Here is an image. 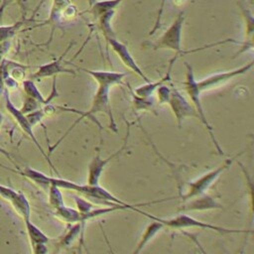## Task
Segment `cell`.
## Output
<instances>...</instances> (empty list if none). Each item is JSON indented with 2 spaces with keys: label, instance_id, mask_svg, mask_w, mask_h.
<instances>
[{
  "label": "cell",
  "instance_id": "83f0119b",
  "mask_svg": "<svg viewBox=\"0 0 254 254\" xmlns=\"http://www.w3.org/2000/svg\"><path fill=\"white\" fill-rule=\"evenodd\" d=\"M42 106H43V105H42L40 102H38L37 100H35V99L31 98V97L26 96L25 99H24L23 105H22V107L20 108V111H21L23 114L26 115V114H28V113H30V112H32V111H35V110L41 108Z\"/></svg>",
  "mask_w": 254,
  "mask_h": 254
},
{
  "label": "cell",
  "instance_id": "9a60e30c",
  "mask_svg": "<svg viewBox=\"0 0 254 254\" xmlns=\"http://www.w3.org/2000/svg\"><path fill=\"white\" fill-rule=\"evenodd\" d=\"M178 55H176L173 59L170 60L169 62V65H168V69H167V72L166 74L161 77L159 80H156V81H149V82H146L145 84H142L138 87H136L135 89H132L133 92L137 95V96H140V97H151L153 95V93L157 90V88L159 86H161L162 84H166L167 82L171 81V73H172V68H173V65L176 62V60L178 59Z\"/></svg>",
  "mask_w": 254,
  "mask_h": 254
},
{
  "label": "cell",
  "instance_id": "3957f363",
  "mask_svg": "<svg viewBox=\"0 0 254 254\" xmlns=\"http://www.w3.org/2000/svg\"><path fill=\"white\" fill-rule=\"evenodd\" d=\"M185 64H186V74H185V80H184L183 84H184V88L186 90V93L188 94V96L190 100V103L194 107L195 111L197 112L199 121L204 125L209 137L211 138L216 151L220 155H223V151H222V149H221V147H220V145H219V143H218V141H217V139L214 135V130H213L212 126L210 125V123L208 122V120L206 118V115L204 113V110H203V107H202V104H201V100H200L201 91L199 90L198 85H197V80L194 77L193 68L189 63H185Z\"/></svg>",
  "mask_w": 254,
  "mask_h": 254
},
{
  "label": "cell",
  "instance_id": "e575fe53",
  "mask_svg": "<svg viewBox=\"0 0 254 254\" xmlns=\"http://www.w3.org/2000/svg\"><path fill=\"white\" fill-rule=\"evenodd\" d=\"M5 90V83H4V76L0 73V97L3 95Z\"/></svg>",
  "mask_w": 254,
  "mask_h": 254
},
{
  "label": "cell",
  "instance_id": "4316f807",
  "mask_svg": "<svg viewBox=\"0 0 254 254\" xmlns=\"http://www.w3.org/2000/svg\"><path fill=\"white\" fill-rule=\"evenodd\" d=\"M73 199L76 204V209L81 214H85V213L89 212L91 209H93L94 207H96L91 201H88L79 195H73Z\"/></svg>",
  "mask_w": 254,
  "mask_h": 254
},
{
  "label": "cell",
  "instance_id": "484cf974",
  "mask_svg": "<svg viewBox=\"0 0 254 254\" xmlns=\"http://www.w3.org/2000/svg\"><path fill=\"white\" fill-rule=\"evenodd\" d=\"M23 24V21H18L17 23L12 25L0 26V44L5 41L11 40L17 34V32L20 30Z\"/></svg>",
  "mask_w": 254,
  "mask_h": 254
},
{
  "label": "cell",
  "instance_id": "cb8c5ba5",
  "mask_svg": "<svg viewBox=\"0 0 254 254\" xmlns=\"http://www.w3.org/2000/svg\"><path fill=\"white\" fill-rule=\"evenodd\" d=\"M131 95H132V101H133V106L136 111H150L153 112L154 114H157L155 110V101L153 97H140L137 96L132 88H130Z\"/></svg>",
  "mask_w": 254,
  "mask_h": 254
},
{
  "label": "cell",
  "instance_id": "d4e9b609",
  "mask_svg": "<svg viewBox=\"0 0 254 254\" xmlns=\"http://www.w3.org/2000/svg\"><path fill=\"white\" fill-rule=\"evenodd\" d=\"M49 191V203L54 208L57 209L64 204V196L62 193V190L59 187H57L54 184H51V186L48 189Z\"/></svg>",
  "mask_w": 254,
  "mask_h": 254
},
{
  "label": "cell",
  "instance_id": "7a4b0ae2",
  "mask_svg": "<svg viewBox=\"0 0 254 254\" xmlns=\"http://www.w3.org/2000/svg\"><path fill=\"white\" fill-rule=\"evenodd\" d=\"M51 184L56 185L60 189L69 190L74 192H77L79 194H82L86 197H89L93 200L102 201L106 203L107 205H127L129 202L123 201L116 195H114L112 192L108 191L104 188L100 187L99 185L91 186V185H79L74 182L62 179V178H54L52 177Z\"/></svg>",
  "mask_w": 254,
  "mask_h": 254
},
{
  "label": "cell",
  "instance_id": "4fadbf2b",
  "mask_svg": "<svg viewBox=\"0 0 254 254\" xmlns=\"http://www.w3.org/2000/svg\"><path fill=\"white\" fill-rule=\"evenodd\" d=\"M223 205L215 199V197L202 193L200 195L194 196L190 199H188L183 202L182 206L179 210L183 212L188 211H204V210H211V209H221Z\"/></svg>",
  "mask_w": 254,
  "mask_h": 254
},
{
  "label": "cell",
  "instance_id": "d6a6232c",
  "mask_svg": "<svg viewBox=\"0 0 254 254\" xmlns=\"http://www.w3.org/2000/svg\"><path fill=\"white\" fill-rule=\"evenodd\" d=\"M33 254H48V247L46 244H36L32 246Z\"/></svg>",
  "mask_w": 254,
  "mask_h": 254
},
{
  "label": "cell",
  "instance_id": "7402d4cb",
  "mask_svg": "<svg viewBox=\"0 0 254 254\" xmlns=\"http://www.w3.org/2000/svg\"><path fill=\"white\" fill-rule=\"evenodd\" d=\"M55 210H56V216L67 224H74V223L80 222L81 215L77 209H74L69 206H65L64 204L63 206Z\"/></svg>",
  "mask_w": 254,
  "mask_h": 254
},
{
  "label": "cell",
  "instance_id": "1f68e13d",
  "mask_svg": "<svg viewBox=\"0 0 254 254\" xmlns=\"http://www.w3.org/2000/svg\"><path fill=\"white\" fill-rule=\"evenodd\" d=\"M10 47H11V40L5 41L0 44V64L3 62V60H5V55L8 53Z\"/></svg>",
  "mask_w": 254,
  "mask_h": 254
},
{
  "label": "cell",
  "instance_id": "f546056e",
  "mask_svg": "<svg viewBox=\"0 0 254 254\" xmlns=\"http://www.w3.org/2000/svg\"><path fill=\"white\" fill-rule=\"evenodd\" d=\"M26 117H27L28 121L30 122V124L32 125V127H34L35 125L39 124L46 116H45V113H44V111L41 107V108H39L35 111H32V112L26 114Z\"/></svg>",
  "mask_w": 254,
  "mask_h": 254
},
{
  "label": "cell",
  "instance_id": "ba28073f",
  "mask_svg": "<svg viewBox=\"0 0 254 254\" xmlns=\"http://www.w3.org/2000/svg\"><path fill=\"white\" fill-rule=\"evenodd\" d=\"M3 95H4V97H5V107H6L7 111H8V112L10 113V115L15 119V121H16L17 124L20 126V128L22 129V131L33 141V143H34V144L36 145V147L39 149V151L41 152V154H42V155L45 157V159L48 161V163L50 164V166H51V167L55 170V172L58 174L57 169L54 167V165H53L52 161L50 160L49 156L46 154V152H45L44 149L42 148L41 144L39 143L37 137L35 136L34 131H33V127H32V125L30 124V122L28 121L26 115L23 114V113L20 111V109L17 108V107L13 104L12 100L10 99L9 90H8L7 88H5Z\"/></svg>",
  "mask_w": 254,
  "mask_h": 254
},
{
  "label": "cell",
  "instance_id": "ffe728a7",
  "mask_svg": "<svg viewBox=\"0 0 254 254\" xmlns=\"http://www.w3.org/2000/svg\"><path fill=\"white\" fill-rule=\"evenodd\" d=\"M124 0H101V1H94L91 4V7H90L88 12L96 20L98 17H100L102 14H104L106 12L115 11L116 8Z\"/></svg>",
  "mask_w": 254,
  "mask_h": 254
},
{
  "label": "cell",
  "instance_id": "8fae6325",
  "mask_svg": "<svg viewBox=\"0 0 254 254\" xmlns=\"http://www.w3.org/2000/svg\"><path fill=\"white\" fill-rule=\"evenodd\" d=\"M104 39L107 42V44L110 46V48L113 50V52L118 56V58L120 59L122 64L127 68H129L131 71H133L138 76H140L145 82L151 81V79L144 73V71L141 69V67L137 64L135 59L133 58V56L131 55L128 47L125 44L118 41L115 38V35L104 37Z\"/></svg>",
  "mask_w": 254,
  "mask_h": 254
},
{
  "label": "cell",
  "instance_id": "277c9868",
  "mask_svg": "<svg viewBox=\"0 0 254 254\" xmlns=\"http://www.w3.org/2000/svg\"><path fill=\"white\" fill-rule=\"evenodd\" d=\"M160 221L164 224L165 227H168L173 230H183L186 228H199V229H208L211 231L218 232L220 234H235V233H247L251 234L252 229H235V228H228L225 226L214 225L211 223L200 221L187 213H180L170 219H163L160 218Z\"/></svg>",
  "mask_w": 254,
  "mask_h": 254
},
{
  "label": "cell",
  "instance_id": "603a6c76",
  "mask_svg": "<svg viewBox=\"0 0 254 254\" xmlns=\"http://www.w3.org/2000/svg\"><path fill=\"white\" fill-rule=\"evenodd\" d=\"M22 85H23V89H24V92H25L26 96L37 100L42 105H45V104L49 103L47 98L43 96V94L41 93V91L37 87L34 79H31V78L24 79L23 82H22Z\"/></svg>",
  "mask_w": 254,
  "mask_h": 254
},
{
  "label": "cell",
  "instance_id": "836d02e7",
  "mask_svg": "<svg viewBox=\"0 0 254 254\" xmlns=\"http://www.w3.org/2000/svg\"><path fill=\"white\" fill-rule=\"evenodd\" d=\"M0 154H1V155H3V156H5V157L10 161V162H12V163H13V165H14L16 168H18L17 164L14 162V160H13V158L11 157V155L9 154V152H8L7 150H5V149H4L3 147H1V146H0Z\"/></svg>",
  "mask_w": 254,
  "mask_h": 254
},
{
  "label": "cell",
  "instance_id": "d590c367",
  "mask_svg": "<svg viewBox=\"0 0 254 254\" xmlns=\"http://www.w3.org/2000/svg\"><path fill=\"white\" fill-rule=\"evenodd\" d=\"M2 121H3V115H2V112L0 111V127H1V124H2Z\"/></svg>",
  "mask_w": 254,
  "mask_h": 254
},
{
  "label": "cell",
  "instance_id": "6da1fadb",
  "mask_svg": "<svg viewBox=\"0 0 254 254\" xmlns=\"http://www.w3.org/2000/svg\"><path fill=\"white\" fill-rule=\"evenodd\" d=\"M112 86L108 85V84H104V83H97V89L96 92L93 96L91 105L89 107L88 110L86 111H80L79 112V116L77 119L74 120V122L68 127V129L65 131V133L58 140V142H56L53 146H51L50 148V152H53L62 142L63 140L69 134V132L84 118H93V116L97 113H104L108 116L109 118V128L111 129V131H113L114 133L118 132L117 129V125L113 116V112L111 109V105H110V100H109V92H110V88ZM93 120L95 121V123L97 124V126L102 129L100 123L93 118Z\"/></svg>",
  "mask_w": 254,
  "mask_h": 254
},
{
  "label": "cell",
  "instance_id": "7c38bea8",
  "mask_svg": "<svg viewBox=\"0 0 254 254\" xmlns=\"http://www.w3.org/2000/svg\"><path fill=\"white\" fill-rule=\"evenodd\" d=\"M72 46V44H69L68 47L65 49V51L57 59H55L54 61L41 64L37 71H35L32 76L31 79H42V78H47V77H55L61 73H66V74H72L75 75V71L73 69L67 68L64 65V56L67 54V52L69 51L70 47Z\"/></svg>",
  "mask_w": 254,
  "mask_h": 254
},
{
  "label": "cell",
  "instance_id": "ac0fdd59",
  "mask_svg": "<svg viewBox=\"0 0 254 254\" xmlns=\"http://www.w3.org/2000/svg\"><path fill=\"white\" fill-rule=\"evenodd\" d=\"M0 167H4V166H1ZM4 168H7V167H4ZM15 173H18L19 175L23 176V177H26L28 178L30 181H32L33 183H35L37 186H39L40 188H42L43 190H48L49 187L51 186V180H52V177L38 171V170H35L31 167H27L23 170H20V171H15L13 169H10V168H7Z\"/></svg>",
  "mask_w": 254,
  "mask_h": 254
},
{
  "label": "cell",
  "instance_id": "8992f818",
  "mask_svg": "<svg viewBox=\"0 0 254 254\" xmlns=\"http://www.w3.org/2000/svg\"><path fill=\"white\" fill-rule=\"evenodd\" d=\"M185 22L184 13H180L172 22L170 27L163 33L155 44V49H165L181 56L184 54L182 48V35Z\"/></svg>",
  "mask_w": 254,
  "mask_h": 254
},
{
  "label": "cell",
  "instance_id": "52a82bcc",
  "mask_svg": "<svg viewBox=\"0 0 254 254\" xmlns=\"http://www.w3.org/2000/svg\"><path fill=\"white\" fill-rule=\"evenodd\" d=\"M253 64H254V62L250 61L249 63L243 64L242 66L236 67L234 69L220 71V72L210 74V75L197 81L198 88L202 92V91H206V90H210V89L219 87V86L227 83L228 81L232 80L233 78L248 72L253 67Z\"/></svg>",
  "mask_w": 254,
  "mask_h": 254
},
{
  "label": "cell",
  "instance_id": "44dd1931",
  "mask_svg": "<svg viewBox=\"0 0 254 254\" xmlns=\"http://www.w3.org/2000/svg\"><path fill=\"white\" fill-rule=\"evenodd\" d=\"M26 230L28 233V237L31 243V246L36 244H47L49 242V237L38 227L36 226L31 219L24 220Z\"/></svg>",
  "mask_w": 254,
  "mask_h": 254
},
{
  "label": "cell",
  "instance_id": "5bb4252c",
  "mask_svg": "<svg viewBox=\"0 0 254 254\" xmlns=\"http://www.w3.org/2000/svg\"><path fill=\"white\" fill-rule=\"evenodd\" d=\"M142 214L145 215V216H148V217L152 218L153 221L150 222V223L146 226V228H145V230L143 231V233H142V235H141V237H140V239H139L137 245L135 246V248H134L132 254H140V252L145 248V246H146V245H147L164 227H165L164 224L160 221V218H159V217H156V216H154V215H152V214H150V213H147V212H145V211H143Z\"/></svg>",
  "mask_w": 254,
  "mask_h": 254
},
{
  "label": "cell",
  "instance_id": "d6986e66",
  "mask_svg": "<svg viewBox=\"0 0 254 254\" xmlns=\"http://www.w3.org/2000/svg\"><path fill=\"white\" fill-rule=\"evenodd\" d=\"M9 202L13 205L14 209L23 218V220H27L31 218L30 202L22 191L16 190L15 194L13 195V197Z\"/></svg>",
  "mask_w": 254,
  "mask_h": 254
},
{
  "label": "cell",
  "instance_id": "9c48e42d",
  "mask_svg": "<svg viewBox=\"0 0 254 254\" xmlns=\"http://www.w3.org/2000/svg\"><path fill=\"white\" fill-rule=\"evenodd\" d=\"M130 128H131V123L128 122L127 130H126L127 131L126 132V136H125L123 144L119 148V150H117L116 152H114L113 154H111L110 156H108L105 159H102L98 152L94 155V157L90 161V163L88 165V168H87V171H88V174H87V185H91V186L99 185L100 176H101L102 172L104 171L105 167L108 165V163H110L113 159H115L116 157H118L119 155H121L124 152V150L127 147V144H128V138L130 136Z\"/></svg>",
  "mask_w": 254,
  "mask_h": 254
},
{
  "label": "cell",
  "instance_id": "30bf717a",
  "mask_svg": "<svg viewBox=\"0 0 254 254\" xmlns=\"http://www.w3.org/2000/svg\"><path fill=\"white\" fill-rule=\"evenodd\" d=\"M168 104L177 120L179 127H182V123L186 118L193 117L198 119V114L192 104L181 93L180 90L176 88H172Z\"/></svg>",
  "mask_w": 254,
  "mask_h": 254
},
{
  "label": "cell",
  "instance_id": "2e32d148",
  "mask_svg": "<svg viewBox=\"0 0 254 254\" xmlns=\"http://www.w3.org/2000/svg\"><path fill=\"white\" fill-rule=\"evenodd\" d=\"M78 69L88 73L95 81L96 83H104L108 84L110 86H114L117 84H121L123 81V78L125 77V73L118 72V71H110V70H94L84 67L76 66Z\"/></svg>",
  "mask_w": 254,
  "mask_h": 254
},
{
  "label": "cell",
  "instance_id": "4dcf8cb0",
  "mask_svg": "<svg viewBox=\"0 0 254 254\" xmlns=\"http://www.w3.org/2000/svg\"><path fill=\"white\" fill-rule=\"evenodd\" d=\"M16 190L9 188V187H6V186H3L0 184V196L8 201L11 200V198L13 197V195L15 194Z\"/></svg>",
  "mask_w": 254,
  "mask_h": 254
},
{
  "label": "cell",
  "instance_id": "f1b7e54d",
  "mask_svg": "<svg viewBox=\"0 0 254 254\" xmlns=\"http://www.w3.org/2000/svg\"><path fill=\"white\" fill-rule=\"evenodd\" d=\"M156 92H157V96H158V103L160 105L168 104V101L171 96L172 88L166 84H162L161 86H159L157 88Z\"/></svg>",
  "mask_w": 254,
  "mask_h": 254
},
{
  "label": "cell",
  "instance_id": "5b68a950",
  "mask_svg": "<svg viewBox=\"0 0 254 254\" xmlns=\"http://www.w3.org/2000/svg\"><path fill=\"white\" fill-rule=\"evenodd\" d=\"M240 154H237L236 156L225 160L220 166H218L217 168L201 175L200 177H198L196 180L188 183V190L184 193L181 194L182 197V202L190 199L194 196L200 195L202 193H205V191L209 189V187L218 179V177L225 171L227 170L230 165L232 164V162L235 160V158L237 156H239Z\"/></svg>",
  "mask_w": 254,
  "mask_h": 254
},
{
  "label": "cell",
  "instance_id": "e0dca14e",
  "mask_svg": "<svg viewBox=\"0 0 254 254\" xmlns=\"http://www.w3.org/2000/svg\"><path fill=\"white\" fill-rule=\"evenodd\" d=\"M69 4H71L70 0H53L50 16H49L48 20L43 24V25H51L52 26L51 36H50L49 41H48V43L46 45H48V44H50L52 42L54 31H55L57 25H59L61 22L64 21V19H63L64 12L65 8Z\"/></svg>",
  "mask_w": 254,
  "mask_h": 254
}]
</instances>
